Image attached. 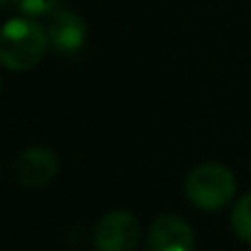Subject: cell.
I'll use <instances>...</instances> for the list:
<instances>
[{
  "mask_svg": "<svg viewBox=\"0 0 251 251\" xmlns=\"http://www.w3.org/2000/svg\"><path fill=\"white\" fill-rule=\"evenodd\" d=\"M231 229L240 240L251 243V192L236 201L231 209Z\"/></svg>",
  "mask_w": 251,
  "mask_h": 251,
  "instance_id": "obj_7",
  "label": "cell"
},
{
  "mask_svg": "<svg viewBox=\"0 0 251 251\" xmlns=\"http://www.w3.org/2000/svg\"><path fill=\"white\" fill-rule=\"evenodd\" d=\"M236 194V176L223 163H201L187 174L185 196L205 212L223 209Z\"/></svg>",
  "mask_w": 251,
  "mask_h": 251,
  "instance_id": "obj_2",
  "label": "cell"
},
{
  "mask_svg": "<svg viewBox=\"0 0 251 251\" xmlns=\"http://www.w3.org/2000/svg\"><path fill=\"white\" fill-rule=\"evenodd\" d=\"M141 240V225L128 209H113L104 214L93 231L97 251H134Z\"/></svg>",
  "mask_w": 251,
  "mask_h": 251,
  "instance_id": "obj_3",
  "label": "cell"
},
{
  "mask_svg": "<svg viewBox=\"0 0 251 251\" xmlns=\"http://www.w3.org/2000/svg\"><path fill=\"white\" fill-rule=\"evenodd\" d=\"M49 42L62 55H73L86 42V22L82 16L69 9H57L51 13L47 25Z\"/></svg>",
  "mask_w": 251,
  "mask_h": 251,
  "instance_id": "obj_6",
  "label": "cell"
},
{
  "mask_svg": "<svg viewBox=\"0 0 251 251\" xmlns=\"http://www.w3.org/2000/svg\"><path fill=\"white\" fill-rule=\"evenodd\" d=\"M49 33L31 18H13L0 33V62L9 71H29L42 62L49 49Z\"/></svg>",
  "mask_w": 251,
  "mask_h": 251,
  "instance_id": "obj_1",
  "label": "cell"
},
{
  "mask_svg": "<svg viewBox=\"0 0 251 251\" xmlns=\"http://www.w3.org/2000/svg\"><path fill=\"white\" fill-rule=\"evenodd\" d=\"M57 0H0L4 9L13 7L18 9L25 16H47V13H53Z\"/></svg>",
  "mask_w": 251,
  "mask_h": 251,
  "instance_id": "obj_8",
  "label": "cell"
},
{
  "mask_svg": "<svg viewBox=\"0 0 251 251\" xmlns=\"http://www.w3.org/2000/svg\"><path fill=\"white\" fill-rule=\"evenodd\" d=\"M60 161L44 146L26 148L13 163V176L22 187H44L55 178Z\"/></svg>",
  "mask_w": 251,
  "mask_h": 251,
  "instance_id": "obj_5",
  "label": "cell"
},
{
  "mask_svg": "<svg viewBox=\"0 0 251 251\" xmlns=\"http://www.w3.org/2000/svg\"><path fill=\"white\" fill-rule=\"evenodd\" d=\"M146 251H194V229L176 214H163L148 231Z\"/></svg>",
  "mask_w": 251,
  "mask_h": 251,
  "instance_id": "obj_4",
  "label": "cell"
}]
</instances>
